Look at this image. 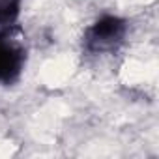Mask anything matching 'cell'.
Here are the masks:
<instances>
[{"mask_svg":"<svg viewBox=\"0 0 159 159\" xmlns=\"http://www.w3.org/2000/svg\"><path fill=\"white\" fill-rule=\"evenodd\" d=\"M26 62V47L21 30L13 25L0 30V83H15Z\"/></svg>","mask_w":159,"mask_h":159,"instance_id":"6da1fadb","label":"cell"},{"mask_svg":"<svg viewBox=\"0 0 159 159\" xmlns=\"http://www.w3.org/2000/svg\"><path fill=\"white\" fill-rule=\"evenodd\" d=\"M127 23L114 15H103L84 34V49L92 54H105L116 51L125 38Z\"/></svg>","mask_w":159,"mask_h":159,"instance_id":"7a4b0ae2","label":"cell"},{"mask_svg":"<svg viewBox=\"0 0 159 159\" xmlns=\"http://www.w3.org/2000/svg\"><path fill=\"white\" fill-rule=\"evenodd\" d=\"M21 10V0H0V30L13 26Z\"/></svg>","mask_w":159,"mask_h":159,"instance_id":"3957f363","label":"cell"}]
</instances>
